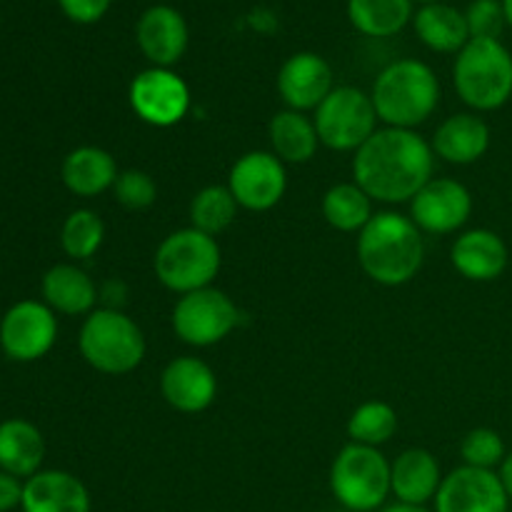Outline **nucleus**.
<instances>
[{
	"mask_svg": "<svg viewBox=\"0 0 512 512\" xmlns=\"http://www.w3.org/2000/svg\"><path fill=\"white\" fill-rule=\"evenodd\" d=\"M433 178V145L415 130L378 128L353 158V180L373 203H410Z\"/></svg>",
	"mask_w": 512,
	"mask_h": 512,
	"instance_id": "1",
	"label": "nucleus"
},
{
	"mask_svg": "<svg viewBox=\"0 0 512 512\" xmlns=\"http://www.w3.org/2000/svg\"><path fill=\"white\" fill-rule=\"evenodd\" d=\"M358 263L373 283L400 288L423 268V233L410 215H400L395 210L375 213L358 233Z\"/></svg>",
	"mask_w": 512,
	"mask_h": 512,
	"instance_id": "2",
	"label": "nucleus"
},
{
	"mask_svg": "<svg viewBox=\"0 0 512 512\" xmlns=\"http://www.w3.org/2000/svg\"><path fill=\"white\" fill-rule=\"evenodd\" d=\"M370 98L385 128L415 130L438 110L440 80L423 60H395L378 73Z\"/></svg>",
	"mask_w": 512,
	"mask_h": 512,
	"instance_id": "3",
	"label": "nucleus"
},
{
	"mask_svg": "<svg viewBox=\"0 0 512 512\" xmlns=\"http://www.w3.org/2000/svg\"><path fill=\"white\" fill-rule=\"evenodd\" d=\"M460 100L475 113L503 108L512 98V55L500 40L470 38L453 65Z\"/></svg>",
	"mask_w": 512,
	"mask_h": 512,
	"instance_id": "4",
	"label": "nucleus"
},
{
	"mask_svg": "<svg viewBox=\"0 0 512 512\" xmlns=\"http://www.w3.org/2000/svg\"><path fill=\"white\" fill-rule=\"evenodd\" d=\"M78 348L85 363L103 375H128L145 360V335L123 310L95 308L80 325Z\"/></svg>",
	"mask_w": 512,
	"mask_h": 512,
	"instance_id": "5",
	"label": "nucleus"
},
{
	"mask_svg": "<svg viewBox=\"0 0 512 512\" xmlns=\"http://www.w3.org/2000/svg\"><path fill=\"white\" fill-rule=\"evenodd\" d=\"M220 265H223V253H220L218 238H210L195 228L170 233L158 245L153 258L160 283L178 295L210 288L218 278Z\"/></svg>",
	"mask_w": 512,
	"mask_h": 512,
	"instance_id": "6",
	"label": "nucleus"
},
{
	"mask_svg": "<svg viewBox=\"0 0 512 512\" xmlns=\"http://www.w3.org/2000/svg\"><path fill=\"white\" fill-rule=\"evenodd\" d=\"M330 493L348 512H375L390 498V460L380 448L348 443L330 465Z\"/></svg>",
	"mask_w": 512,
	"mask_h": 512,
	"instance_id": "7",
	"label": "nucleus"
},
{
	"mask_svg": "<svg viewBox=\"0 0 512 512\" xmlns=\"http://www.w3.org/2000/svg\"><path fill=\"white\" fill-rule=\"evenodd\" d=\"M313 123L320 145L335 153H358L373 138L380 120L370 93L353 85H338L315 108Z\"/></svg>",
	"mask_w": 512,
	"mask_h": 512,
	"instance_id": "8",
	"label": "nucleus"
},
{
	"mask_svg": "<svg viewBox=\"0 0 512 512\" xmlns=\"http://www.w3.org/2000/svg\"><path fill=\"white\" fill-rule=\"evenodd\" d=\"M173 333L193 348H213L223 343L240 323V310L228 293L203 288L180 295L173 308Z\"/></svg>",
	"mask_w": 512,
	"mask_h": 512,
	"instance_id": "9",
	"label": "nucleus"
},
{
	"mask_svg": "<svg viewBox=\"0 0 512 512\" xmlns=\"http://www.w3.org/2000/svg\"><path fill=\"white\" fill-rule=\"evenodd\" d=\"M128 103L143 123L153 128H173L188 115L190 88L175 70H140L128 88Z\"/></svg>",
	"mask_w": 512,
	"mask_h": 512,
	"instance_id": "10",
	"label": "nucleus"
},
{
	"mask_svg": "<svg viewBox=\"0 0 512 512\" xmlns=\"http://www.w3.org/2000/svg\"><path fill=\"white\" fill-rule=\"evenodd\" d=\"M228 188L235 203L250 213L273 210L288 190L285 163L270 150H250L240 155L228 173Z\"/></svg>",
	"mask_w": 512,
	"mask_h": 512,
	"instance_id": "11",
	"label": "nucleus"
},
{
	"mask_svg": "<svg viewBox=\"0 0 512 512\" xmlns=\"http://www.w3.org/2000/svg\"><path fill=\"white\" fill-rule=\"evenodd\" d=\"M58 340V318L38 300H20L0 320V348L15 363L45 358Z\"/></svg>",
	"mask_w": 512,
	"mask_h": 512,
	"instance_id": "12",
	"label": "nucleus"
},
{
	"mask_svg": "<svg viewBox=\"0 0 512 512\" xmlns=\"http://www.w3.org/2000/svg\"><path fill=\"white\" fill-rule=\"evenodd\" d=\"M473 215V195L460 180L433 178L413 200H410V220L420 233L450 235L465 228Z\"/></svg>",
	"mask_w": 512,
	"mask_h": 512,
	"instance_id": "13",
	"label": "nucleus"
},
{
	"mask_svg": "<svg viewBox=\"0 0 512 512\" xmlns=\"http://www.w3.org/2000/svg\"><path fill=\"white\" fill-rule=\"evenodd\" d=\"M433 512H508L510 500L505 495L500 475L495 470H478L460 465L443 478L433 500Z\"/></svg>",
	"mask_w": 512,
	"mask_h": 512,
	"instance_id": "14",
	"label": "nucleus"
},
{
	"mask_svg": "<svg viewBox=\"0 0 512 512\" xmlns=\"http://www.w3.org/2000/svg\"><path fill=\"white\" fill-rule=\"evenodd\" d=\"M160 395L178 413H205L218 398V378L205 360L180 355L160 373Z\"/></svg>",
	"mask_w": 512,
	"mask_h": 512,
	"instance_id": "15",
	"label": "nucleus"
},
{
	"mask_svg": "<svg viewBox=\"0 0 512 512\" xmlns=\"http://www.w3.org/2000/svg\"><path fill=\"white\" fill-rule=\"evenodd\" d=\"M278 95L283 98L285 108L308 113L318 108L330 93H333V68L328 60L318 53H295L280 65L278 70Z\"/></svg>",
	"mask_w": 512,
	"mask_h": 512,
	"instance_id": "16",
	"label": "nucleus"
},
{
	"mask_svg": "<svg viewBox=\"0 0 512 512\" xmlns=\"http://www.w3.org/2000/svg\"><path fill=\"white\" fill-rule=\"evenodd\" d=\"M188 23L170 5H150L135 23V43L153 68H170L188 50Z\"/></svg>",
	"mask_w": 512,
	"mask_h": 512,
	"instance_id": "17",
	"label": "nucleus"
},
{
	"mask_svg": "<svg viewBox=\"0 0 512 512\" xmlns=\"http://www.w3.org/2000/svg\"><path fill=\"white\" fill-rule=\"evenodd\" d=\"M508 245L495 230L473 228L465 230L455 238L450 248V263L463 275L465 280L473 283H493L508 268Z\"/></svg>",
	"mask_w": 512,
	"mask_h": 512,
	"instance_id": "18",
	"label": "nucleus"
},
{
	"mask_svg": "<svg viewBox=\"0 0 512 512\" xmlns=\"http://www.w3.org/2000/svg\"><path fill=\"white\" fill-rule=\"evenodd\" d=\"M438 458L425 448H408L390 463V493L395 503L428 505L443 485Z\"/></svg>",
	"mask_w": 512,
	"mask_h": 512,
	"instance_id": "19",
	"label": "nucleus"
},
{
	"mask_svg": "<svg viewBox=\"0 0 512 512\" xmlns=\"http://www.w3.org/2000/svg\"><path fill=\"white\" fill-rule=\"evenodd\" d=\"M490 125L478 113H455L445 118L435 130V158L450 165H473L490 150Z\"/></svg>",
	"mask_w": 512,
	"mask_h": 512,
	"instance_id": "20",
	"label": "nucleus"
},
{
	"mask_svg": "<svg viewBox=\"0 0 512 512\" xmlns=\"http://www.w3.org/2000/svg\"><path fill=\"white\" fill-rule=\"evenodd\" d=\"M23 512H90V493L65 470H40L23 485Z\"/></svg>",
	"mask_w": 512,
	"mask_h": 512,
	"instance_id": "21",
	"label": "nucleus"
},
{
	"mask_svg": "<svg viewBox=\"0 0 512 512\" xmlns=\"http://www.w3.org/2000/svg\"><path fill=\"white\" fill-rule=\"evenodd\" d=\"M120 170L113 155L98 145H80L65 155L60 165L63 185L80 198H95V195L113 190Z\"/></svg>",
	"mask_w": 512,
	"mask_h": 512,
	"instance_id": "22",
	"label": "nucleus"
},
{
	"mask_svg": "<svg viewBox=\"0 0 512 512\" xmlns=\"http://www.w3.org/2000/svg\"><path fill=\"white\" fill-rule=\"evenodd\" d=\"M40 293H43V303L53 313L63 315H90L98 303L95 280L73 263L53 265L43 275Z\"/></svg>",
	"mask_w": 512,
	"mask_h": 512,
	"instance_id": "23",
	"label": "nucleus"
},
{
	"mask_svg": "<svg viewBox=\"0 0 512 512\" xmlns=\"http://www.w3.org/2000/svg\"><path fill=\"white\" fill-rule=\"evenodd\" d=\"M45 460V438L33 423L10 418L0 423V470L15 478H33Z\"/></svg>",
	"mask_w": 512,
	"mask_h": 512,
	"instance_id": "24",
	"label": "nucleus"
},
{
	"mask_svg": "<svg viewBox=\"0 0 512 512\" xmlns=\"http://www.w3.org/2000/svg\"><path fill=\"white\" fill-rule=\"evenodd\" d=\"M270 153L278 155L285 165H305L315 158L320 148L318 128L313 118L298 110H280L268 125Z\"/></svg>",
	"mask_w": 512,
	"mask_h": 512,
	"instance_id": "25",
	"label": "nucleus"
},
{
	"mask_svg": "<svg viewBox=\"0 0 512 512\" xmlns=\"http://www.w3.org/2000/svg\"><path fill=\"white\" fill-rule=\"evenodd\" d=\"M413 28L423 45H428L435 53H455L458 55L470 43V30L465 13L445 3L423 5L413 15Z\"/></svg>",
	"mask_w": 512,
	"mask_h": 512,
	"instance_id": "26",
	"label": "nucleus"
},
{
	"mask_svg": "<svg viewBox=\"0 0 512 512\" xmlns=\"http://www.w3.org/2000/svg\"><path fill=\"white\" fill-rule=\"evenodd\" d=\"M323 218L338 233H360L373 220V198L355 180L335 183L323 195Z\"/></svg>",
	"mask_w": 512,
	"mask_h": 512,
	"instance_id": "27",
	"label": "nucleus"
},
{
	"mask_svg": "<svg viewBox=\"0 0 512 512\" xmlns=\"http://www.w3.org/2000/svg\"><path fill=\"white\" fill-rule=\"evenodd\" d=\"M348 20L368 38H390L413 20V0H348Z\"/></svg>",
	"mask_w": 512,
	"mask_h": 512,
	"instance_id": "28",
	"label": "nucleus"
},
{
	"mask_svg": "<svg viewBox=\"0 0 512 512\" xmlns=\"http://www.w3.org/2000/svg\"><path fill=\"white\" fill-rule=\"evenodd\" d=\"M238 210L240 205L235 203L228 185H205L190 200V228L200 230L210 238H218L235 223Z\"/></svg>",
	"mask_w": 512,
	"mask_h": 512,
	"instance_id": "29",
	"label": "nucleus"
},
{
	"mask_svg": "<svg viewBox=\"0 0 512 512\" xmlns=\"http://www.w3.org/2000/svg\"><path fill=\"white\" fill-rule=\"evenodd\" d=\"M398 410L385 400H368L358 405L348 420L350 443L368 445V448H383L385 443L398 433Z\"/></svg>",
	"mask_w": 512,
	"mask_h": 512,
	"instance_id": "30",
	"label": "nucleus"
},
{
	"mask_svg": "<svg viewBox=\"0 0 512 512\" xmlns=\"http://www.w3.org/2000/svg\"><path fill=\"white\" fill-rule=\"evenodd\" d=\"M105 240V223L98 213L78 208L63 220L60 228V248L68 258L88 260L100 250Z\"/></svg>",
	"mask_w": 512,
	"mask_h": 512,
	"instance_id": "31",
	"label": "nucleus"
},
{
	"mask_svg": "<svg viewBox=\"0 0 512 512\" xmlns=\"http://www.w3.org/2000/svg\"><path fill=\"white\" fill-rule=\"evenodd\" d=\"M505 455H508V450H505L503 435L493 428H473L470 433H465L463 443H460V458L468 468L498 473Z\"/></svg>",
	"mask_w": 512,
	"mask_h": 512,
	"instance_id": "32",
	"label": "nucleus"
},
{
	"mask_svg": "<svg viewBox=\"0 0 512 512\" xmlns=\"http://www.w3.org/2000/svg\"><path fill=\"white\" fill-rule=\"evenodd\" d=\"M113 198L125 210L140 213V210H148L150 205H155V200H158V185H155L153 175L145 173V170H120L118 180L113 185Z\"/></svg>",
	"mask_w": 512,
	"mask_h": 512,
	"instance_id": "33",
	"label": "nucleus"
},
{
	"mask_svg": "<svg viewBox=\"0 0 512 512\" xmlns=\"http://www.w3.org/2000/svg\"><path fill=\"white\" fill-rule=\"evenodd\" d=\"M465 20H468L470 38L500 40L508 25L503 0H473L465 10Z\"/></svg>",
	"mask_w": 512,
	"mask_h": 512,
	"instance_id": "34",
	"label": "nucleus"
},
{
	"mask_svg": "<svg viewBox=\"0 0 512 512\" xmlns=\"http://www.w3.org/2000/svg\"><path fill=\"white\" fill-rule=\"evenodd\" d=\"M110 3H113V0H58L60 10H63L73 23L80 25L98 23V20L108 13Z\"/></svg>",
	"mask_w": 512,
	"mask_h": 512,
	"instance_id": "35",
	"label": "nucleus"
},
{
	"mask_svg": "<svg viewBox=\"0 0 512 512\" xmlns=\"http://www.w3.org/2000/svg\"><path fill=\"white\" fill-rule=\"evenodd\" d=\"M23 485L20 478L0 470V512H10L23 505Z\"/></svg>",
	"mask_w": 512,
	"mask_h": 512,
	"instance_id": "36",
	"label": "nucleus"
},
{
	"mask_svg": "<svg viewBox=\"0 0 512 512\" xmlns=\"http://www.w3.org/2000/svg\"><path fill=\"white\" fill-rule=\"evenodd\" d=\"M98 300H103V308L123 310V305L128 303V283L120 278L105 280L98 288Z\"/></svg>",
	"mask_w": 512,
	"mask_h": 512,
	"instance_id": "37",
	"label": "nucleus"
},
{
	"mask_svg": "<svg viewBox=\"0 0 512 512\" xmlns=\"http://www.w3.org/2000/svg\"><path fill=\"white\" fill-rule=\"evenodd\" d=\"M498 475H500V483H503V488H505V495H508V500L512 505V453L505 455V460H503V465H500Z\"/></svg>",
	"mask_w": 512,
	"mask_h": 512,
	"instance_id": "38",
	"label": "nucleus"
},
{
	"mask_svg": "<svg viewBox=\"0 0 512 512\" xmlns=\"http://www.w3.org/2000/svg\"><path fill=\"white\" fill-rule=\"evenodd\" d=\"M378 512H433L428 510V505H405V503H393V505H385L383 510Z\"/></svg>",
	"mask_w": 512,
	"mask_h": 512,
	"instance_id": "39",
	"label": "nucleus"
},
{
	"mask_svg": "<svg viewBox=\"0 0 512 512\" xmlns=\"http://www.w3.org/2000/svg\"><path fill=\"white\" fill-rule=\"evenodd\" d=\"M505 8V20H508V28H512V0H503Z\"/></svg>",
	"mask_w": 512,
	"mask_h": 512,
	"instance_id": "40",
	"label": "nucleus"
},
{
	"mask_svg": "<svg viewBox=\"0 0 512 512\" xmlns=\"http://www.w3.org/2000/svg\"><path fill=\"white\" fill-rule=\"evenodd\" d=\"M418 3L420 8H423V5H433V3H440V0H413V5Z\"/></svg>",
	"mask_w": 512,
	"mask_h": 512,
	"instance_id": "41",
	"label": "nucleus"
},
{
	"mask_svg": "<svg viewBox=\"0 0 512 512\" xmlns=\"http://www.w3.org/2000/svg\"><path fill=\"white\" fill-rule=\"evenodd\" d=\"M508 512H512V508H510V510H508Z\"/></svg>",
	"mask_w": 512,
	"mask_h": 512,
	"instance_id": "42",
	"label": "nucleus"
}]
</instances>
